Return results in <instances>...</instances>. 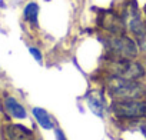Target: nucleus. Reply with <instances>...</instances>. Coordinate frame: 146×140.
Returning a JSON list of instances; mask_svg holds the SVG:
<instances>
[{
	"mask_svg": "<svg viewBox=\"0 0 146 140\" xmlns=\"http://www.w3.org/2000/svg\"><path fill=\"white\" fill-rule=\"evenodd\" d=\"M129 26H130V30L135 34L136 42L140 46V49L142 50H146V26H145V23L137 16H133L130 19Z\"/></svg>",
	"mask_w": 146,
	"mask_h": 140,
	"instance_id": "423d86ee",
	"label": "nucleus"
},
{
	"mask_svg": "<svg viewBox=\"0 0 146 140\" xmlns=\"http://www.w3.org/2000/svg\"><path fill=\"white\" fill-rule=\"evenodd\" d=\"M145 13H146V9H145Z\"/></svg>",
	"mask_w": 146,
	"mask_h": 140,
	"instance_id": "4468645a",
	"label": "nucleus"
},
{
	"mask_svg": "<svg viewBox=\"0 0 146 140\" xmlns=\"http://www.w3.org/2000/svg\"><path fill=\"white\" fill-rule=\"evenodd\" d=\"M106 46L113 59H133L137 54V44L125 34H116L108 39Z\"/></svg>",
	"mask_w": 146,
	"mask_h": 140,
	"instance_id": "7ed1b4c3",
	"label": "nucleus"
},
{
	"mask_svg": "<svg viewBox=\"0 0 146 140\" xmlns=\"http://www.w3.org/2000/svg\"><path fill=\"white\" fill-rule=\"evenodd\" d=\"M112 112L122 119H137L146 116V102L137 99H123L112 102Z\"/></svg>",
	"mask_w": 146,
	"mask_h": 140,
	"instance_id": "20e7f679",
	"label": "nucleus"
},
{
	"mask_svg": "<svg viewBox=\"0 0 146 140\" xmlns=\"http://www.w3.org/2000/svg\"><path fill=\"white\" fill-rule=\"evenodd\" d=\"M37 16H39V6L36 3H29L25 7V19L29 23L36 24L37 23Z\"/></svg>",
	"mask_w": 146,
	"mask_h": 140,
	"instance_id": "9d476101",
	"label": "nucleus"
},
{
	"mask_svg": "<svg viewBox=\"0 0 146 140\" xmlns=\"http://www.w3.org/2000/svg\"><path fill=\"white\" fill-rule=\"evenodd\" d=\"M54 136H56V140H66V136L63 134V131L60 129H56L54 130Z\"/></svg>",
	"mask_w": 146,
	"mask_h": 140,
	"instance_id": "ddd939ff",
	"label": "nucleus"
},
{
	"mask_svg": "<svg viewBox=\"0 0 146 140\" xmlns=\"http://www.w3.org/2000/svg\"><path fill=\"white\" fill-rule=\"evenodd\" d=\"M88 103H89V106L93 109V112H95L96 114H102V102H100V100L93 99V97H89Z\"/></svg>",
	"mask_w": 146,
	"mask_h": 140,
	"instance_id": "9b49d317",
	"label": "nucleus"
},
{
	"mask_svg": "<svg viewBox=\"0 0 146 140\" xmlns=\"http://www.w3.org/2000/svg\"><path fill=\"white\" fill-rule=\"evenodd\" d=\"M33 114H35L37 123H39L43 129H52V127H53L52 119H50V116L47 114L46 110H43V109H40V107H35V109H33Z\"/></svg>",
	"mask_w": 146,
	"mask_h": 140,
	"instance_id": "1a4fd4ad",
	"label": "nucleus"
},
{
	"mask_svg": "<svg viewBox=\"0 0 146 140\" xmlns=\"http://www.w3.org/2000/svg\"><path fill=\"white\" fill-rule=\"evenodd\" d=\"M30 53L33 54V57H35L37 61H40V60H42V54H40V52H39L37 49H35V47H30Z\"/></svg>",
	"mask_w": 146,
	"mask_h": 140,
	"instance_id": "f8f14e48",
	"label": "nucleus"
},
{
	"mask_svg": "<svg viewBox=\"0 0 146 140\" xmlns=\"http://www.w3.org/2000/svg\"><path fill=\"white\" fill-rule=\"evenodd\" d=\"M99 26L112 34H123V32H125V22L112 10L100 12Z\"/></svg>",
	"mask_w": 146,
	"mask_h": 140,
	"instance_id": "39448f33",
	"label": "nucleus"
},
{
	"mask_svg": "<svg viewBox=\"0 0 146 140\" xmlns=\"http://www.w3.org/2000/svg\"><path fill=\"white\" fill-rule=\"evenodd\" d=\"M108 90L109 94L116 100H123V99L142 100L146 97V89L140 83H137V80H127L112 76L110 80L108 82Z\"/></svg>",
	"mask_w": 146,
	"mask_h": 140,
	"instance_id": "f257e3e1",
	"label": "nucleus"
},
{
	"mask_svg": "<svg viewBox=\"0 0 146 140\" xmlns=\"http://www.w3.org/2000/svg\"><path fill=\"white\" fill-rule=\"evenodd\" d=\"M106 70L113 77L127 80H139L145 73L142 66L132 61V59H112L106 64Z\"/></svg>",
	"mask_w": 146,
	"mask_h": 140,
	"instance_id": "f03ea898",
	"label": "nucleus"
},
{
	"mask_svg": "<svg viewBox=\"0 0 146 140\" xmlns=\"http://www.w3.org/2000/svg\"><path fill=\"white\" fill-rule=\"evenodd\" d=\"M5 106H6V110L16 119H25L26 117V110L25 107L13 97H6L5 100Z\"/></svg>",
	"mask_w": 146,
	"mask_h": 140,
	"instance_id": "6e6552de",
	"label": "nucleus"
},
{
	"mask_svg": "<svg viewBox=\"0 0 146 140\" xmlns=\"http://www.w3.org/2000/svg\"><path fill=\"white\" fill-rule=\"evenodd\" d=\"M6 133L10 140H33L32 130L20 124H10L6 127Z\"/></svg>",
	"mask_w": 146,
	"mask_h": 140,
	"instance_id": "0eeeda50",
	"label": "nucleus"
}]
</instances>
